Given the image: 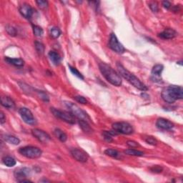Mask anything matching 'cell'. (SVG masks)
<instances>
[{
	"label": "cell",
	"instance_id": "obj_24",
	"mask_svg": "<svg viewBox=\"0 0 183 183\" xmlns=\"http://www.w3.org/2000/svg\"><path fill=\"white\" fill-rule=\"evenodd\" d=\"M54 135H55V136L62 142H66V140H67V136H66V135L59 129H56L54 130Z\"/></svg>",
	"mask_w": 183,
	"mask_h": 183
},
{
	"label": "cell",
	"instance_id": "obj_39",
	"mask_svg": "<svg viewBox=\"0 0 183 183\" xmlns=\"http://www.w3.org/2000/svg\"><path fill=\"white\" fill-rule=\"evenodd\" d=\"M5 122H6L5 116H4V113L2 112H0V123H1V124L2 125V124H4V123Z\"/></svg>",
	"mask_w": 183,
	"mask_h": 183
},
{
	"label": "cell",
	"instance_id": "obj_30",
	"mask_svg": "<svg viewBox=\"0 0 183 183\" xmlns=\"http://www.w3.org/2000/svg\"><path fill=\"white\" fill-rule=\"evenodd\" d=\"M69 68H70V72H72L74 75H75L76 77H77L78 78H80L81 80H84V77H83L82 74H81L79 71H78L77 69L73 67V66L69 65Z\"/></svg>",
	"mask_w": 183,
	"mask_h": 183
},
{
	"label": "cell",
	"instance_id": "obj_28",
	"mask_svg": "<svg viewBox=\"0 0 183 183\" xmlns=\"http://www.w3.org/2000/svg\"><path fill=\"white\" fill-rule=\"evenodd\" d=\"M61 31L57 27H53L50 30V35L53 39H57L60 36Z\"/></svg>",
	"mask_w": 183,
	"mask_h": 183
},
{
	"label": "cell",
	"instance_id": "obj_8",
	"mask_svg": "<svg viewBox=\"0 0 183 183\" xmlns=\"http://www.w3.org/2000/svg\"><path fill=\"white\" fill-rule=\"evenodd\" d=\"M109 47L114 52H117L118 54H122L125 52V48L124 46L119 42L118 39L114 33H112L110 35V41H109Z\"/></svg>",
	"mask_w": 183,
	"mask_h": 183
},
{
	"label": "cell",
	"instance_id": "obj_19",
	"mask_svg": "<svg viewBox=\"0 0 183 183\" xmlns=\"http://www.w3.org/2000/svg\"><path fill=\"white\" fill-rule=\"evenodd\" d=\"M2 138L5 140L6 142H9V144H15V145H17V144L20 143V139L15 136H12V135H2Z\"/></svg>",
	"mask_w": 183,
	"mask_h": 183
},
{
	"label": "cell",
	"instance_id": "obj_7",
	"mask_svg": "<svg viewBox=\"0 0 183 183\" xmlns=\"http://www.w3.org/2000/svg\"><path fill=\"white\" fill-rule=\"evenodd\" d=\"M112 128L115 132L124 135H130L134 132L131 125L127 122H115L112 125Z\"/></svg>",
	"mask_w": 183,
	"mask_h": 183
},
{
	"label": "cell",
	"instance_id": "obj_12",
	"mask_svg": "<svg viewBox=\"0 0 183 183\" xmlns=\"http://www.w3.org/2000/svg\"><path fill=\"white\" fill-rule=\"evenodd\" d=\"M156 125L158 128L164 130H170L174 127V124L172 122L164 118H159L157 120Z\"/></svg>",
	"mask_w": 183,
	"mask_h": 183
},
{
	"label": "cell",
	"instance_id": "obj_6",
	"mask_svg": "<svg viewBox=\"0 0 183 183\" xmlns=\"http://www.w3.org/2000/svg\"><path fill=\"white\" fill-rule=\"evenodd\" d=\"M51 112L54 117L59 119V120L71 125L75 124V117H74L70 112H67L62 111L55 108H51Z\"/></svg>",
	"mask_w": 183,
	"mask_h": 183
},
{
	"label": "cell",
	"instance_id": "obj_41",
	"mask_svg": "<svg viewBox=\"0 0 183 183\" xmlns=\"http://www.w3.org/2000/svg\"><path fill=\"white\" fill-rule=\"evenodd\" d=\"M49 182V180H45V179H44V180H39V182Z\"/></svg>",
	"mask_w": 183,
	"mask_h": 183
},
{
	"label": "cell",
	"instance_id": "obj_10",
	"mask_svg": "<svg viewBox=\"0 0 183 183\" xmlns=\"http://www.w3.org/2000/svg\"><path fill=\"white\" fill-rule=\"evenodd\" d=\"M32 133L35 138L37 139L42 143L46 144L51 140V137L46 132L39 129L32 130Z\"/></svg>",
	"mask_w": 183,
	"mask_h": 183
},
{
	"label": "cell",
	"instance_id": "obj_40",
	"mask_svg": "<svg viewBox=\"0 0 183 183\" xmlns=\"http://www.w3.org/2000/svg\"><path fill=\"white\" fill-rule=\"evenodd\" d=\"M162 6L164 7V8L168 9L171 7V4L168 1H164L162 2Z\"/></svg>",
	"mask_w": 183,
	"mask_h": 183
},
{
	"label": "cell",
	"instance_id": "obj_4",
	"mask_svg": "<svg viewBox=\"0 0 183 183\" xmlns=\"http://www.w3.org/2000/svg\"><path fill=\"white\" fill-rule=\"evenodd\" d=\"M66 108L68 109L70 112L75 117H77L78 120H82L87 122H89L90 120V117L88 116L87 114L84 110L79 108L77 104H74L70 102H66L65 103Z\"/></svg>",
	"mask_w": 183,
	"mask_h": 183
},
{
	"label": "cell",
	"instance_id": "obj_21",
	"mask_svg": "<svg viewBox=\"0 0 183 183\" xmlns=\"http://www.w3.org/2000/svg\"><path fill=\"white\" fill-rule=\"evenodd\" d=\"M104 154H107L108 156H110V157H111V158H115V159L122 158L121 154L115 149H107L106 150L104 151Z\"/></svg>",
	"mask_w": 183,
	"mask_h": 183
},
{
	"label": "cell",
	"instance_id": "obj_23",
	"mask_svg": "<svg viewBox=\"0 0 183 183\" xmlns=\"http://www.w3.org/2000/svg\"><path fill=\"white\" fill-rule=\"evenodd\" d=\"M2 162H3L4 165H5L7 167H14L16 165V160L13 158L9 156L4 157V158L2 159Z\"/></svg>",
	"mask_w": 183,
	"mask_h": 183
},
{
	"label": "cell",
	"instance_id": "obj_16",
	"mask_svg": "<svg viewBox=\"0 0 183 183\" xmlns=\"http://www.w3.org/2000/svg\"><path fill=\"white\" fill-rule=\"evenodd\" d=\"M158 36L159 37L164 39H173V38L177 36V32H176L175 30L168 28V29L164 30L160 34H159Z\"/></svg>",
	"mask_w": 183,
	"mask_h": 183
},
{
	"label": "cell",
	"instance_id": "obj_14",
	"mask_svg": "<svg viewBox=\"0 0 183 183\" xmlns=\"http://www.w3.org/2000/svg\"><path fill=\"white\" fill-rule=\"evenodd\" d=\"M20 12L25 18L30 19L33 15V9L30 4H23L20 7Z\"/></svg>",
	"mask_w": 183,
	"mask_h": 183
},
{
	"label": "cell",
	"instance_id": "obj_5",
	"mask_svg": "<svg viewBox=\"0 0 183 183\" xmlns=\"http://www.w3.org/2000/svg\"><path fill=\"white\" fill-rule=\"evenodd\" d=\"M19 153L27 158L37 159L41 157L42 151L39 147L33 146H27L19 149Z\"/></svg>",
	"mask_w": 183,
	"mask_h": 183
},
{
	"label": "cell",
	"instance_id": "obj_25",
	"mask_svg": "<svg viewBox=\"0 0 183 183\" xmlns=\"http://www.w3.org/2000/svg\"><path fill=\"white\" fill-rule=\"evenodd\" d=\"M117 132H113V131H104L103 132V135L104 137V139L106 140L107 142H112L113 141L112 136L114 135H117Z\"/></svg>",
	"mask_w": 183,
	"mask_h": 183
},
{
	"label": "cell",
	"instance_id": "obj_27",
	"mask_svg": "<svg viewBox=\"0 0 183 183\" xmlns=\"http://www.w3.org/2000/svg\"><path fill=\"white\" fill-rule=\"evenodd\" d=\"M33 33H34V36L40 37L44 34V31L42 29V27H40L37 25H34L33 26Z\"/></svg>",
	"mask_w": 183,
	"mask_h": 183
},
{
	"label": "cell",
	"instance_id": "obj_37",
	"mask_svg": "<svg viewBox=\"0 0 183 183\" xmlns=\"http://www.w3.org/2000/svg\"><path fill=\"white\" fill-rule=\"evenodd\" d=\"M39 96L40 97V98L43 99L44 101L49 102V97L47 95L46 93H44V92H42V91L39 92Z\"/></svg>",
	"mask_w": 183,
	"mask_h": 183
},
{
	"label": "cell",
	"instance_id": "obj_38",
	"mask_svg": "<svg viewBox=\"0 0 183 183\" xmlns=\"http://www.w3.org/2000/svg\"><path fill=\"white\" fill-rule=\"evenodd\" d=\"M127 144L129 147H132V148H135V147H137L139 146V144L137 143V142L132 141V140H129V141H127Z\"/></svg>",
	"mask_w": 183,
	"mask_h": 183
},
{
	"label": "cell",
	"instance_id": "obj_2",
	"mask_svg": "<svg viewBox=\"0 0 183 183\" xmlns=\"http://www.w3.org/2000/svg\"><path fill=\"white\" fill-rule=\"evenodd\" d=\"M161 96L165 103L172 104L177 99L183 98V89L182 87L170 85L163 89Z\"/></svg>",
	"mask_w": 183,
	"mask_h": 183
},
{
	"label": "cell",
	"instance_id": "obj_31",
	"mask_svg": "<svg viewBox=\"0 0 183 183\" xmlns=\"http://www.w3.org/2000/svg\"><path fill=\"white\" fill-rule=\"evenodd\" d=\"M6 31L8 34L10 35V36L15 37L17 32H16V30L15 27H11L10 25H7L6 26Z\"/></svg>",
	"mask_w": 183,
	"mask_h": 183
},
{
	"label": "cell",
	"instance_id": "obj_11",
	"mask_svg": "<svg viewBox=\"0 0 183 183\" xmlns=\"http://www.w3.org/2000/svg\"><path fill=\"white\" fill-rule=\"evenodd\" d=\"M71 154L76 160L80 162H86L88 160V154L81 149H73L71 150Z\"/></svg>",
	"mask_w": 183,
	"mask_h": 183
},
{
	"label": "cell",
	"instance_id": "obj_1",
	"mask_svg": "<svg viewBox=\"0 0 183 183\" xmlns=\"http://www.w3.org/2000/svg\"><path fill=\"white\" fill-rule=\"evenodd\" d=\"M99 68L103 77L110 84L116 87L122 85V80L120 75L112 66L107 65L106 63H100L99 65Z\"/></svg>",
	"mask_w": 183,
	"mask_h": 183
},
{
	"label": "cell",
	"instance_id": "obj_22",
	"mask_svg": "<svg viewBox=\"0 0 183 183\" xmlns=\"http://www.w3.org/2000/svg\"><path fill=\"white\" fill-rule=\"evenodd\" d=\"M79 120V125L80 127L82 128V130L84 131L85 132H87V133H90L92 132V129L90 127L89 125L88 124V122L82 120Z\"/></svg>",
	"mask_w": 183,
	"mask_h": 183
},
{
	"label": "cell",
	"instance_id": "obj_13",
	"mask_svg": "<svg viewBox=\"0 0 183 183\" xmlns=\"http://www.w3.org/2000/svg\"><path fill=\"white\" fill-rule=\"evenodd\" d=\"M30 170L27 167L19 168L15 170V177L17 180V181L20 182L21 180L26 179V177L30 175Z\"/></svg>",
	"mask_w": 183,
	"mask_h": 183
},
{
	"label": "cell",
	"instance_id": "obj_9",
	"mask_svg": "<svg viewBox=\"0 0 183 183\" xmlns=\"http://www.w3.org/2000/svg\"><path fill=\"white\" fill-rule=\"evenodd\" d=\"M19 113H20L21 117H22L23 121L25 123L30 125H36L37 121L34 117V116H33L32 112L29 109L26 108H20V110H19Z\"/></svg>",
	"mask_w": 183,
	"mask_h": 183
},
{
	"label": "cell",
	"instance_id": "obj_3",
	"mask_svg": "<svg viewBox=\"0 0 183 183\" xmlns=\"http://www.w3.org/2000/svg\"><path fill=\"white\" fill-rule=\"evenodd\" d=\"M117 67L120 75L122 77H124L125 80H127L135 87L137 88L140 90H142V91H146V90H147V87L145 86V85L143 84L136 76H135L127 70H126L120 63H117Z\"/></svg>",
	"mask_w": 183,
	"mask_h": 183
},
{
	"label": "cell",
	"instance_id": "obj_15",
	"mask_svg": "<svg viewBox=\"0 0 183 183\" xmlns=\"http://www.w3.org/2000/svg\"><path fill=\"white\" fill-rule=\"evenodd\" d=\"M164 66L162 65H156L152 70V80L154 82H160L161 80V73L163 71ZM161 81V80H160Z\"/></svg>",
	"mask_w": 183,
	"mask_h": 183
},
{
	"label": "cell",
	"instance_id": "obj_33",
	"mask_svg": "<svg viewBox=\"0 0 183 183\" xmlns=\"http://www.w3.org/2000/svg\"><path fill=\"white\" fill-rule=\"evenodd\" d=\"M145 142L147 144H151V145H156L158 144V141L155 138H154L153 137H145Z\"/></svg>",
	"mask_w": 183,
	"mask_h": 183
},
{
	"label": "cell",
	"instance_id": "obj_18",
	"mask_svg": "<svg viewBox=\"0 0 183 183\" xmlns=\"http://www.w3.org/2000/svg\"><path fill=\"white\" fill-rule=\"evenodd\" d=\"M5 61L7 62L9 64L15 66H22L25 65V61L22 59H16V58H10L6 57Z\"/></svg>",
	"mask_w": 183,
	"mask_h": 183
},
{
	"label": "cell",
	"instance_id": "obj_17",
	"mask_svg": "<svg viewBox=\"0 0 183 183\" xmlns=\"http://www.w3.org/2000/svg\"><path fill=\"white\" fill-rule=\"evenodd\" d=\"M1 104L4 108L11 110L15 108V103L12 99L9 97H1Z\"/></svg>",
	"mask_w": 183,
	"mask_h": 183
},
{
	"label": "cell",
	"instance_id": "obj_36",
	"mask_svg": "<svg viewBox=\"0 0 183 183\" xmlns=\"http://www.w3.org/2000/svg\"><path fill=\"white\" fill-rule=\"evenodd\" d=\"M162 170H163L162 167H160V166H159V165H155V166H154V167L150 168V170L152 171V172H155V173H160V172H162Z\"/></svg>",
	"mask_w": 183,
	"mask_h": 183
},
{
	"label": "cell",
	"instance_id": "obj_20",
	"mask_svg": "<svg viewBox=\"0 0 183 183\" xmlns=\"http://www.w3.org/2000/svg\"><path fill=\"white\" fill-rule=\"evenodd\" d=\"M49 57L50 58L51 61L53 62L54 65H59L61 62V57L58 53L56 52L50 51L49 52Z\"/></svg>",
	"mask_w": 183,
	"mask_h": 183
},
{
	"label": "cell",
	"instance_id": "obj_26",
	"mask_svg": "<svg viewBox=\"0 0 183 183\" xmlns=\"http://www.w3.org/2000/svg\"><path fill=\"white\" fill-rule=\"evenodd\" d=\"M125 153L128 155L131 156H137V157H141L144 155V153L142 151L137 150L135 149H128L125 150Z\"/></svg>",
	"mask_w": 183,
	"mask_h": 183
},
{
	"label": "cell",
	"instance_id": "obj_29",
	"mask_svg": "<svg viewBox=\"0 0 183 183\" xmlns=\"http://www.w3.org/2000/svg\"><path fill=\"white\" fill-rule=\"evenodd\" d=\"M34 44H35V49H36V50L38 53H39V54H44V44L39 42H35Z\"/></svg>",
	"mask_w": 183,
	"mask_h": 183
},
{
	"label": "cell",
	"instance_id": "obj_34",
	"mask_svg": "<svg viewBox=\"0 0 183 183\" xmlns=\"http://www.w3.org/2000/svg\"><path fill=\"white\" fill-rule=\"evenodd\" d=\"M149 8H150L151 10L153 11V12H158V11H159L158 4V3H157V2H150V3L149 4Z\"/></svg>",
	"mask_w": 183,
	"mask_h": 183
},
{
	"label": "cell",
	"instance_id": "obj_35",
	"mask_svg": "<svg viewBox=\"0 0 183 183\" xmlns=\"http://www.w3.org/2000/svg\"><path fill=\"white\" fill-rule=\"evenodd\" d=\"M75 100L77 102H78L79 103L84 104L87 103V99L82 96H76V97H75Z\"/></svg>",
	"mask_w": 183,
	"mask_h": 183
},
{
	"label": "cell",
	"instance_id": "obj_32",
	"mask_svg": "<svg viewBox=\"0 0 183 183\" xmlns=\"http://www.w3.org/2000/svg\"><path fill=\"white\" fill-rule=\"evenodd\" d=\"M37 4L38 5V7L40 9H47L48 7V2L47 1H44V0H39V1H37L36 2Z\"/></svg>",
	"mask_w": 183,
	"mask_h": 183
}]
</instances>
